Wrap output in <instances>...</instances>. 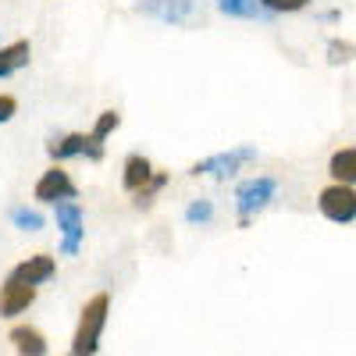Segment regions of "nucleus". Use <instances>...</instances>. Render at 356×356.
<instances>
[{
	"label": "nucleus",
	"instance_id": "10",
	"mask_svg": "<svg viewBox=\"0 0 356 356\" xmlns=\"http://www.w3.org/2000/svg\"><path fill=\"white\" fill-rule=\"evenodd\" d=\"M54 271H57V264H54V257H47V253H36V257H29V260H22L18 267H15V278H22V282H29V285H43V282H50L54 278Z\"/></svg>",
	"mask_w": 356,
	"mask_h": 356
},
{
	"label": "nucleus",
	"instance_id": "5",
	"mask_svg": "<svg viewBox=\"0 0 356 356\" xmlns=\"http://www.w3.org/2000/svg\"><path fill=\"white\" fill-rule=\"evenodd\" d=\"M139 11L157 22H168V25H196L203 18L196 0H143Z\"/></svg>",
	"mask_w": 356,
	"mask_h": 356
},
{
	"label": "nucleus",
	"instance_id": "3",
	"mask_svg": "<svg viewBox=\"0 0 356 356\" xmlns=\"http://www.w3.org/2000/svg\"><path fill=\"white\" fill-rule=\"evenodd\" d=\"M317 207H321V214L328 218V221L349 225V221H356V189L349 182H335L328 189H321Z\"/></svg>",
	"mask_w": 356,
	"mask_h": 356
},
{
	"label": "nucleus",
	"instance_id": "13",
	"mask_svg": "<svg viewBox=\"0 0 356 356\" xmlns=\"http://www.w3.org/2000/svg\"><path fill=\"white\" fill-rule=\"evenodd\" d=\"M154 178V168H150V161H146L143 154H132L129 161H125V175H122V186L129 189V193H139L146 182Z\"/></svg>",
	"mask_w": 356,
	"mask_h": 356
},
{
	"label": "nucleus",
	"instance_id": "19",
	"mask_svg": "<svg viewBox=\"0 0 356 356\" xmlns=\"http://www.w3.org/2000/svg\"><path fill=\"white\" fill-rule=\"evenodd\" d=\"M353 57H356V47L349 40H332L328 43V61L332 65H346V61H353Z\"/></svg>",
	"mask_w": 356,
	"mask_h": 356
},
{
	"label": "nucleus",
	"instance_id": "17",
	"mask_svg": "<svg viewBox=\"0 0 356 356\" xmlns=\"http://www.w3.org/2000/svg\"><path fill=\"white\" fill-rule=\"evenodd\" d=\"M211 218H214V203L211 200H196V203L186 207V221L189 225H207Z\"/></svg>",
	"mask_w": 356,
	"mask_h": 356
},
{
	"label": "nucleus",
	"instance_id": "12",
	"mask_svg": "<svg viewBox=\"0 0 356 356\" xmlns=\"http://www.w3.org/2000/svg\"><path fill=\"white\" fill-rule=\"evenodd\" d=\"M8 339L15 342V349H18L22 356H47V339H43L36 328H29V324H18V328H11Z\"/></svg>",
	"mask_w": 356,
	"mask_h": 356
},
{
	"label": "nucleus",
	"instance_id": "6",
	"mask_svg": "<svg viewBox=\"0 0 356 356\" xmlns=\"http://www.w3.org/2000/svg\"><path fill=\"white\" fill-rule=\"evenodd\" d=\"M47 154L54 157V161H68V157H89V161H104V143L89 132V136H82V132H72V136H65V139H54L50 146H47Z\"/></svg>",
	"mask_w": 356,
	"mask_h": 356
},
{
	"label": "nucleus",
	"instance_id": "1",
	"mask_svg": "<svg viewBox=\"0 0 356 356\" xmlns=\"http://www.w3.org/2000/svg\"><path fill=\"white\" fill-rule=\"evenodd\" d=\"M107 310H111V296H107V292H97L93 300L82 307L79 328H75V339H72V353H75V356H89V353L100 349V335H104V324H107Z\"/></svg>",
	"mask_w": 356,
	"mask_h": 356
},
{
	"label": "nucleus",
	"instance_id": "22",
	"mask_svg": "<svg viewBox=\"0 0 356 356\" xmlns=\"http://www.w3.org/2000/svg\"><path fill=\"white\" fill-rule=\"evenodd\" d=\"M15 111H18V100L15 97H0V125H4V122H11V118H15Z\"/></svg>",
	"mask_w": 356,
	"mask_h": 356
},
{
	"label": "nucleus",
	"instance_id": "9",
	"mask_svg": "<svg viewBox=\"0 0 356 356\" xmlns=\"http://www.w3.org/2000/svg\"><path fill=\"white\" fill-rule=\"evenodd\" d=\"M36 200H43V203L75 200V182L68 178V171H61V168H50V171H43V178L36 182Z\"/></svg>",
	"mask_w": 356,
	"mask_h": 356
},
{
	"label": "nucleus",
	"instance_id": "20",
	"mask_svg": "<svg viewBox=\"0 0 356 356\" xmlns=\"http://www.w3.org/2000/svg\"><path fill=\"white\" fill-rule=\"evenodd\" d=\"M118 125H122V114H118V111H104V114L97 118V125H93V136L104 143V139H107V136H111Z\"/></svg>",
	"mask_w": 356,
	"mask_h": 356
},
{
	"label": "nucleus",
	"instance_id": "18",
	"mask_svg": "<svg viewBox=\"0 0 356 356\" xmlns=\"http://www.w3.org/2000/svg\"><path fill=\"white\" fill-rule=\"evenodd\" d=\"M164 186H168V175H154L150 182H146V186L136 193V203H139V207H150V203H154V196H157Z\"/></svg>",
	"mask_w": 356,
	"mask_h": 356
},
{
	"label": "nucleus",
	"instance_id": "4",
	"mask_svg": "<svg viewBox=\"0 0 356 356\" xmlns=\"http://www.w3.org/2000/svg\"><path fill=\"white\" fill-rule=\"evenodd\" d=\"M257 161V150L253 146H235V150H225V154H214V157H203L189 168V175H211V178H232L243 164Z\"/></svg>",
	"mask_w": 356,
	"mask_h": 356
},
{
	"label": "nucleus",
	"instance_id": "14",
	"mask_svg": "<svg viewBox=\"0 0 356 356\" xmlns=\"http://www.w3.org/2000/svg\"><path fill=\"white\" fill-rule=\"evenodd\" d=\"M218 11L228 18H267L275 11H267L260 0H218Z\"/></svg>",
	"mask_w": 356,
	"mask_h": 356
},
{
	"label": "nucleus",
	"instance_id": "7",
	"mask_svg": "<svg viewBox=\"0 0 356 356\" xmlns=\"http://www.w3.org/2000/svg\"><path fill=\"white\" fill-rule=\"evenodd\" d=\"M57 207V228H61V250L68 253V257H75L79 253V246H82V207L79 203H72V200H57L54 203Z\"/></svg>",
	"mask_w": 356,
	"mask_h": 356
},
{
	"label": "nucleus",
	"instance_id": "8",
	"mask_svg": "<svg viewBox=\"0 0 356 356\" xmlns=\"http://www.w3.org/2000/svg\"><path fill=\"white\" fill-rule=\"evenodd\" d=\"M36 300V285H29L22 278H8L4 289H0V317H18L22 310H29Z\"/></svg>",
	"mask_w": 356,
	"mask_h": 356
},
{
	"label": "nucleus",
	"instance_id": "2",
	"mask_svg": "<svg viewBox=\"0 0 356 356\" xmlns=\"http://www.w3.org/2000/svg\"><path fill=\"white\" fill-rule=\"evenodd\" d=\"M275 193H278V182H275V178H267V175H260V178H246V182H239V189H235V207H239V221H243V225H250V218H253L257 211H264V207L275 200Z\"/></svg>",
	"mask_w": 356,
	"mask_h": 356
},
{
	"label": "nucleus",
	"instance_id": "21",
	"mask_svg": "<svg viewBox=\"0 0 356 356\" xmlns=\"http://www.w3.org/2000/svg\"><path fill=\"white\" fill-rule=\"evenodd\" d=\"M260 4L267 11H275V15H292V11H303L310 0H260Z\"/></svg>",
	"mask_w": 356,
	"mask_h": 356
},
{
	"label": "nucleus",
	"instance_id": "16",
	"mask_svg": "<svg viewBox=\"0 0 356 356\" xmlns=\"http://www.w3.org/2000/svg\"><path fill=\"white\" fill-rule=\"evenodd\" d=\"M11 221H15V228H22V232H40V228H43V214H40V211H29V207H15Z\"/></svg>",
	"mask_w": 356,
	"mask_h": 356
},
{
	"label": "nucleus",
	"instance_id": "11",
	"mask_svg": "<svg viewBox=\"0 0 356 356\" xmlns=\"http://www.w3.org/2000/svg\"><path fill=\"white\" fill-rule=\"evenodd\" d=\"M29 57H33V47H29V40H15V43H8V47H0V79L22 72V68L29 65Z\"/></svg>",
	"mask_w": 356,
	"mask_h": 356
},
{
	"label": "nucleus",
	"instance_id": "15",
	"mask_svg": "<svg viewBox=\"0 0 356 356\" xmlns=\"http://www.w3.org/2000/svg\"><path fill=\"white\" fill-rule=\"evenodd\" d=\"M328 171H332V178H335V182H349V186H356V146H349V150H339V154H332V161H328Z\"/></svg>",
	"mask_w": 356,
	"mask_h": 356
}]
</instances>
